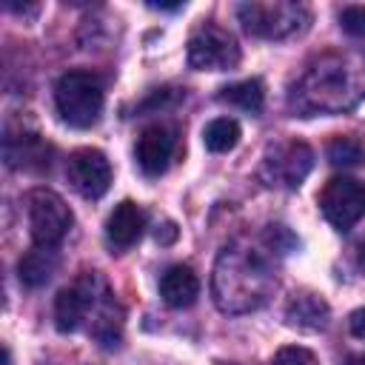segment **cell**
I'll return each mask as SVG.
<instances>
[{
	"label": "cell",
	"instance_id": "cell-6",
	"mask_svg": "<svg viewBox=\"0 0 365 365\" xmlns=\"http://www.w3.org/2000/svg\"><path fill=\"white\" fill-rule=\"evenodd\" d=\"M26 205H29L26 211H29V231L34 245L54 248L57 242H63V237L74 222L71 208L63 202V197H57L48 188H34L26 197Z\"/></svg>",
	"mask_w": 365,
	"mask_h": 365
},
{
	"label": "cell",
	"instance_id": "cell-11",
	"mask_svg": "<svg viewBox=\"0 0 365 365\" xmlns=\"http://www.w3.org/2000/svg\"><path fill=\"white\" fill-rule=\"evenodd\" d=\"M174 151H177V131L163 123L143 128L137 137V145H134L137 165L145 177H160L171 165Z\"/></svg>",
	"mask_w": 365,
	"mask_h": 365
},
{
	"label": "cell",
	"instance_id": "cell-17",
	"mask_svg": "<svg viewBox=\"0 0 365 365\" xmlns=\"http://www.w3.org/2000/svg\"><path fill=\"white\" fill-rule=\"evenodd\" d=\"M220 103H228V106H237L248 114H259L262 108V100H265V91H262V83L259 80H240V83H231L225 88H220Z\"/></svg>",
	"mask_w": 365,
	"mask_h": 365
},
{
	"label": "cell",
	"instance_id": "cell-18",
	"mask_svg": "<svg viewBox=\"0 0 365 365\" xmlns=\"http://www.w3.org/2000/svg\"><path fill=\"white\" fill-rule=\"evenodd\" d=\"M202 143L214 154L231 151L240 143V123L234 117H217V120H211L205 125V131H202Z\"/></svg>",
	"mask_w": 365,
	"mask_h": 365
},
{
	"label": "cell",
	"instance_id": "cell-4",
	"mask_svg": "<svg viewBox=\"0 0 365 365\" xmlns=\"http://www.w3.org/2000/svg\"><path fill=\"white\" fill-rule=\"evenodd\" d=\"M237 17H240L242 29L251 37L282 40V37L299 31L308 23L311 14L302 3L271 0V3H242V6H237Z\"/></svg>",
	"mask_w": 365,
	"mask_h": 365
},
{
	"label": "cell",
	"instance_id": "cell-16",
	"mask_svg": "<svg viewBox=\"0 0 365 365\" xmlns=\"http://www.w3.org/2000/svg\"><path fill=\"white\" fill-rule=\"evenodd\" d=\"M54 268H57V257H54V251H51V248H40V245H34V248L20 259V265H17V271H20V282L29 285V288H40V285H46V282L51 279Z\"/></svg>",
	"mask_w": 365,
	"mask_h": 365
},
{
	"label": "cell",
	"instance_id": "cell-10",
	"mask_svg": "<svg viewBox=\"0 0 365 365\" xmlns=\"http://www.w3.org/2000/svg\"><path fill=\"white\" fill-rule=\"evenodd\" d=\"M71 188L86 200H100L111 185V163L97 148H80L68 157L66 165Z\"/></svg>",
	"mask_w": 365,
	"mask_h": 365
},
{
	"label": "cell",
	"instance_id": "cell-14",
	"mask_svg": "<svg viewBox=\"0 0 365 365\" xmlns=\"http://www.w3.org/2000/svg\"><path fill=\"white\" fill-rule=\"evenodd\" d=\"M197 294H200V279H197V274L188 265H171L160 277V297L171 308H188V305H194Z\"/></svg>",
	"mask_w": 365,
	"mask_h": 365
},
{
	"label": "cell",
	"instance_id": "cell-25",
	"mask_svg": "<svg viewBox=\"0 0 365 365\" xmlns=\"http://www.w3.org/2000/svg\"><path fill=\"white\" fill-rule=\"evenodd\" d=\"M356 259H359V265H362V268H365V242H362V245H359V254H356Z\"/></svg>",
	"mask_w": 365,
	"mask_h": 365
},
{
	"label": "cell",
	"instance_id": "cell-13",
	"mask_svg": "<svg viewBox=\"0 0 365 365\" xmlns=\"http://www.w3.org/2000/svg\"><path fill=\"white\" fill-rule=\"evenodd\" d=\"M6 163L23 171H43L51 163V145L40 134L6 137Z\"/></svg>",
	"mask_w": 365,
	"mask_h": 365
},
{
	"label": "cell",
	"instance_id": "cell-27",
	"mask_svg": "<svg viewBox=\"0 0 365 365\" xmlns=\"http://www.w3.org/2000/svg\"><path fill=\"white\" fill-rule=\"evenodd\" d=\"M217 365H237V362H217Z\"/></svg>",
	"mask_w": 365,
	"mask_h": 365
},
{
	"label": "cell",
	"instance_id": "cell-24",
	"mask_svg": "<svg viewBox=\"0 0 365 365\" xmlns=\"http://www.w3.org/2000/svg\"><path fill=\"white\" fill-rule=\"evenodd\" d=\"M151 9H168V11H174V9H182V3H148Z\"/></svg>",
	"mask_w": 365,
	"mask_h": 365
},
{
	"label": "cell",
	"instance_id": "cell-12",
	"mask_svg": "<svg viewBox=\"0 0 365 365\" xmlns=\"http://www.w3.org/2000/svg\"><path fill=\"white\" fill-rule=\"evenodd\" d=\"M143 228H145V211L131 202V200H123L120 205H114V211L108 214V222H106V240L114 251H125L131 248L140 237H143Z\"/></svg>",
	"mask_w": 365,
	"mask_h": 365
},
{
	"label": "cell",
	"instance_id": "cell-21",
	"mask_svg": "<svg viewBox=\"0 0 365 365\" xmlns=\"http://www.w3.org/2000/svg\"><path fill=\"white\" fill-rule=\"evenodd\" d=\"M339 26L354 37H365V6H345L339 11Z\"/></svg>",
	"mask_w": 365,
	"mask_h": 365
},
{
	"label": "cell",
	"instance_id": "cell-7",
	"mask_svg": "<svg viewBox=\"0 0 365 365\" xmlns=\"http://www.w3.org/2000/svg\"><path fill=\"white\" fill-rule=\"evenodd\" d=\"M311 168H314L311 145L302 143V140H288V143H277V145L268 148L259 174H262L265 185L299 188Z\"/></svg>",
	"mask_w": 365,
	"mask_h": 365
},
{
	"label": "cell",
	"instance_id": "cell-19",
	"mask_svg": "<svg viewBox=\"0 0 365 365\" xmlns=\"http://www.w3.org/2000/svg\"><path fill=\"white\" fill-rule=\"evenodd\" d=\"M331 165H342V168H354L365 163V143L359 137H334L325 148Z\"/></svg>",
	"mask_w": 365,
	"mask_h": 365
},
{
	"label": "cell",
	"instance_id": "cell-1",
	"mask_svg": "<svg viewBox=\"0 0 365 365\" xmlns=\"http://www.w3.org/2000/svg\"><path fill=\"white\" fill-rule=\"evenodd\" d=\"M365 97V54L328 51L317 57L294 86L291 106L302 114H336Z\"/></svg>",
	"mask_w": 365,
	"mask_h": 365
},
{
	"label": "cell",
	"instance_id": "cell-22",
	"mask_svg": "<svg viewBox=\"0 0 365 365\" xmlns=\"http://www.w3.org/2000/svg\"><path fill=\"white\" fill-rule=\"evenodd\" d=\"M351 334L359 336V339H365V308H359V311L351 314Z\"/></svg>",
	"mask_w": 365,
	"mask_h": 365
},
{
	"label": "cell",
	"instance_id": "cell-26",
	"mask_svg": "<svg viewBox=\"0 0 365 365\" xmlns=\"http://www.w3.org/2000/svg\"><path fill=\"white\" fill-rule=\"evenodd\" d=\"M348 365H365V356H362V354H359V356H351Z\"/></svg>",
	"mask_w": 365,
	"mask_h": 365
},
{
	"label": "cell",
	"instance_id": "cell-2",
	"mask_svg": "<svg viewBox=\"0 0 365 365\" xmlns=\"http://www.w3.org/2000/svg\"><path fill=\"white\" fill-rule=\"evenodd\" d=\"M211 288H214V302L225 314H245L259 308L271 297L277 279L257 254L231 245L217 257Z\"/></svg>",
	"mask_w": 365,
	"mask_h": 365
},
{
	"label": "cell",
	"instance_id": "cell-3",
	"mask_svg": "<svg viewBox=\"0 0 365 365\" xmlns=\"http://www.w3.org/2000/svg\"><path fill=\"white\" fill-rule=\"evenodd\" d=\"M103 83L94 71H66L57 86H54V106L57 114L63 117V123H68L71 128H91L97 125L100 114H103Z\"/></svg>",
	"mask_w": 365,
	"mask_h": 365
},
{
	"label": "cell",
	"instance_id": "cell-9",
	"mask_svg": "<svg viewBox=\"0 0 365 365\" xmlns=\"http://www.w3.org/2000/svg\"><path fill=\"white\" fill-rule=\"evenodd\" d=\"M319 208L336 231L354 228L365 217V182L354 177H331L319 191Z\"/></svg>",
	"mask_w": 365,
	"mask_h": 365
},
{
	"label": "cell",
	"instance_id": "cell-23",
	"mask_svg": "<svg viewBox=\"0 0 365 365\" xmlns=\"http://www.w3.org/2000/svg\"><path fill=\"white\" fill-rule=\"evenodd\" d=\"M174 240H177V225H174V222H165V225L157 231V242L168 245V242H174Z\"/></svg>",
	"mask_w": 365,
	"mask_h": 365
},
{
	"label": "cell",
	"instance_id": "cell-20",
	"mask_svg": "<svg viewBox=\"0 0 365 365\" xmlns=\"http://www.w3.org/2000/svg\"><path fill=\"white\" fill-rule=\"evenodd\" d=\"M271 365H319L317 356L308 351V348H299V345H285L277 351L274 362Z\"/></svg>",
	"mask_w": 365,
	"mask_h": 365
},
{
	"label": "cell",
	"instance_id": "cell-8",
	"mask_svg": "<svg viewBox=\"0 0 365 365\" xmlns=\"http://www.w3.org/2000/svg\"><path fill=\"white\" fill-rule=\"evenodd\" d=\"M240 63V46L222 26L205 23L188 40V66L197 71H228Z\"/></svg>",
	"mask_w": 365,
	"mask_h": 365
},
{
	"label": "cell",
	"instance_id": "cell-5",
	"mask_svg": "<svg viewBox=\"0 0 365 365\" xmlns=\"http://www.w3.org/2000/svg\"><path fill=\"white\" fill-rule=\"evenodd\" d=\"M108 294H106V285L97 274H83L80 279H74L68 288H63L54 299V322H57V331L63 334H71L77 331L91 314L97 317L100 308L106 305Z\"/></svg>",
	"mask_w": 365,
	"mask_h": 365
},
{
	"label": "cell",
	"instance_id": "cell-15",
	"mask_svg": "<svg viewBox=\"0 0 365 365\" xmlns=\"http://www.w3.org/2000/svg\"><path fill=\"white\" fill-rule=\"evenodd\" d=\"M328 302L317 294H299L288 302L285 319L291 328H302V331H319L328 325Z\"/></svg>",
	"mask_w": 365,
	"mask_h": 365
}]
</instances>
